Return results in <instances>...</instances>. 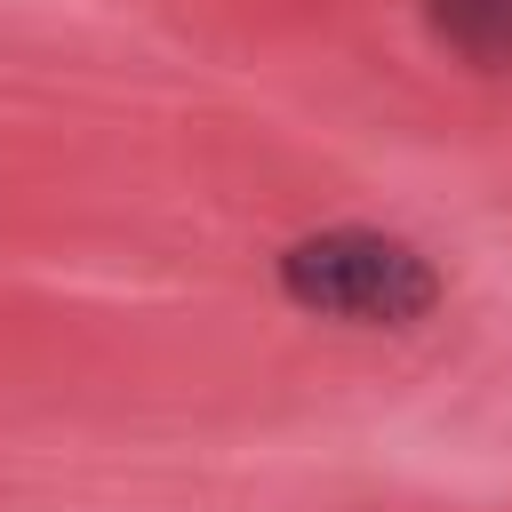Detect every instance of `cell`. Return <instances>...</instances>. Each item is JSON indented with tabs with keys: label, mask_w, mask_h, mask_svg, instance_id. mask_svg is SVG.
<instances>
[{
	"label": "cell",
	"mask_w": 512,
	"mask_h": 512,
	"mask_svg": "<svg viewBox=\"0 0 512 512\" xmlns=\"http://www.w3.org/2000/svg\"><path fill=\"white\" fill-rule=\"evenodd\" d=\"M432 16L472 64H512V0H432Z\"/></svg>",
	"instance_id": "cell-2"
},
{
	"label": "cell",
	"mask_w": 512,
	"mask_h": 512,
	"mask_svg": "<svg viewBox=\"0 0 512 512\" xmlns=\"http://www.w3.org/2000/svg\"><path fill=\"white\" fill-rule=\"evenodd\" d=\"M280 288H288V304H304L320 320H344V328H408L440 304V272L408 240L360 232V224L296 240L280 256Z\"/></svg>",
	"instance_id": "cell-1"
}]
</instances>
